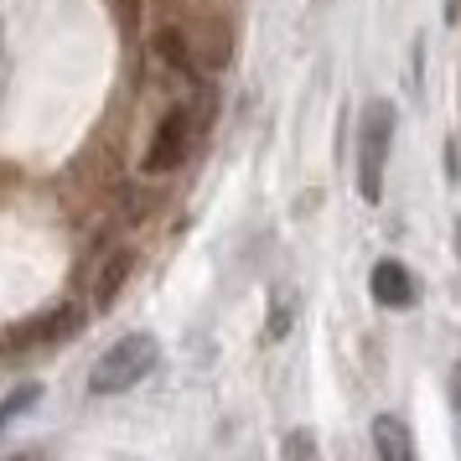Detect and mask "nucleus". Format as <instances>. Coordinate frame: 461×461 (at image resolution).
<instances>
[{"instance_id":"nucleus-1","label":"nucleus","mask_w":461,"mask_h":461,"mask_svg":"<svg viewBox=\"0 0 461 461\" xmlns=\"http://www.w3.org/2000/svg\"><path fill=\"white\" fill-rule=\"evenodd\" d=\"M156 357H161L156 337H146V332L120 337V342H114V348H109V353L99 357V363H94V374H88V389H94L99 399L125 394V389H135L140 378H150Z\"/></svg>"},{"instance_id":"nucleus-2","label":"nucleus","mask_w":461,"mask_h":461,"mask_svg":"<svg viewBox=\"0 0 461 461\" xmlns=\"http://www.w3.org/2000/svg\"><path fill=\"white\" fill-rule=\"evenodd\" d=\"M389 146H394V104L374 99L357 125V192L363 203L384 197V171H389Z\"/></svg>"},{"instance_id":"nucleus-3","label":"nucleus","mask_w":461,"mask_h":461,"mask_svg":"<svg viewBox=\"0 0 461 461\" xmlns=\"http://www.w3.org/2000/svg\"><path fill=\"white\" fill-rule=\"evenodd\" d=\"M197 135H203V109L197 104L167 109L161 125H156V135H150V146H146V176H167V171H176L192 156Z\"/></svg>"},{"instance_id":"nucleus-4","label":"nucleus","mask_w":461,"mask_h":461,"mask_svg":"<svg viewBox=\"0 0 461 461\" xmlns=\"http://www.w3.org/2000/svg\"><path fill=\"white\" fill-rule=\"evenodd\" d=\"M135 265H140V254L130 249V244H114V249L104 254V265H99V275H94V312H109V306L120 301V291L130 285Z\"/></svg>"},{"instance_id":"nucleus-5","label":"nucleus","mask_w":461,"mask_h":461,"mask_svg":"<svg viewBox=\"0 0 461 461\" xmlns=\"http://www.w3.org/2000/svg\"><path fill=\"white\" fill-rule=\"evenodd\" d=\"M368 291H374L378 306H394V312H404V306H415V301H420L415 275L404 270L399 259H378L374 275H368Z\"/></svg>"},{"instance_id":"nucleus-6","label":"nucleus","mask_w":461,"mask_h":461,"mask_svg":"<svg viewBox=\"0 0 461 461\" xmlns=\"http://www.w3.org/2000/svg\"><path fill=\"white\" fill-rule=\"evenodd\" d=\"M84 327V312L78 306H58V312L37 316V321H26V327H16V348H32V342H68V337Z\"/></svg>"},{"instance_id":"nucleus-7","label":"nucleus","mask_w":461,"mask_h":461,"mask_svg":"<svg viewBox=\"0 0 461 461\" xmlns=\"http://www.w3.org/2000/svg\"><path fill=\"white\" fill-rule=\"evenodd\" d=\"M374 451L384 461H410L415 456V440H410V430H404L399 415H378L374 420Z\"/></svg>"},{"instance_id":"nucleus-8","label":"nucleus","mask_w":461,"mask_h":461,"mask_svg":"<svg viewBox=\"0 0 461 461\" xmlns=\"http://www.w3.org/2000/svg\"><path fill=\"white\" fill-rule=\"evenodd\" d=\"M150 47H156V58L167 68H176V73H197V58H192V42H187V32L182 26H161L156 37H150Z\"/></svg>"},{"instance_id":"nucleus-9","label":"nucleus","mask_w":461,"mask_h":461,"mask_svg":"<svg viewBox=\"0 0 461 461\" xmlns=\"http://www.w3.org/2000/svg\"><path fill=\"white\" fill-rule=\"evenodd\" d=\"M37 399H42V384H22V389H11V394L0 399V430H5V425H16Z\"/></svg>"},{"instance_id":"nucleus-10","label":"nucleus","mask_w":461,"mask_h":461,"mask_svg":"<svg viewBox=\"0 0 461 461\" xmlns=\"http://www.w3.org/2000/svg\"><path fill=\"white\" fill-rule=\"evenodd\" d=\"M291 321H295V295H291V291H275V301H270V327H265V337H270V342H280V337L291 332Z\"/></svg>"},{"instance_id":"nucleus-11","label":"nucleus","mask_w":461,"mask_h":461,"mask_svg":"<svg viewBox=\"0 0 461 461\" xmlns=\"http://www.w3.org/2000/svg\"><path fill=\"white\" fill-rule=\"evenodd\" d=\"M285 456H316V440L306 430H295V436H285Z\"/></svg>"},{"instance_id":"nucleus-12","label":"nucleus","mask_w":461,"mask_h":461,"mask_svg":"<svg viewBox=\"0 0 461 461\" xmlns=\"http://www.w3.org/2000/svg\"><path fill=\"white\" fill-rule=\"evenodd\" d=\"M451 410H456V420H461V363L451 368Z\"/></svg>"}]
</instances>
